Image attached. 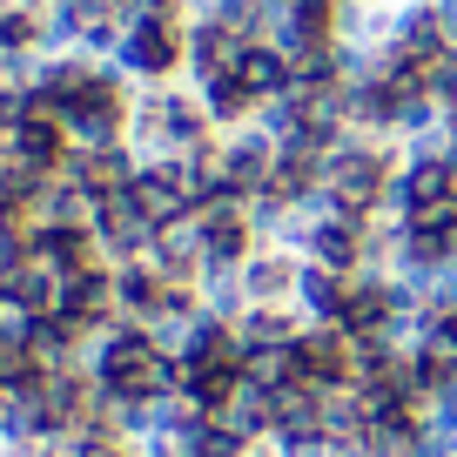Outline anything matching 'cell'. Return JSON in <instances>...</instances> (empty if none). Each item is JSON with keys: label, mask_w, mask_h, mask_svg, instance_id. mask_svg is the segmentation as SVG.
<instances>
[{"label": "cell", "mask_w": 457, "mask_h": 457, "mask_svg": "<svg viewBox=\"0 0 457 457\" xmlns=\"http://www.w3.org/2000/svg\"><path fill=\"white\" fill-rule=\"evenodd\" d=\"M155 350H148V343L142 337H121V343H114V350H108V384L114 390H121V397H142V390H155Z\"/></svg>", "instance_id": "cell-1"}, {"label": "cell", "mask_w": 457, "mask_h": 457, "mask_svg": "<svg viewBox=\"0 0 457 457\" xmlns=\"http://www.w3.org/2000/svg\"><path fill=\"white\" fill-rule=\"evenodd\" d=\"M384 188V162H370V155H357V162H343V182H337V195L350 202V209H363V202Z\"/></svg>", "instance_id": "cell-2"}, {"label": "cell", "mask_w": 457, "mask_h": 457, "mask_svg": "<svg viewBox=\"0 0 457 457\" xmlns=\"http://www.w3.org/2000/svg\"><path fill=\"white\" fill-rule=\"evenodd\" d=\"M142 61H148V68H169V61H175V34L169 28H148L142 34Z\"/></svg>", "instance_id": "cell-3"}]
</instances>
